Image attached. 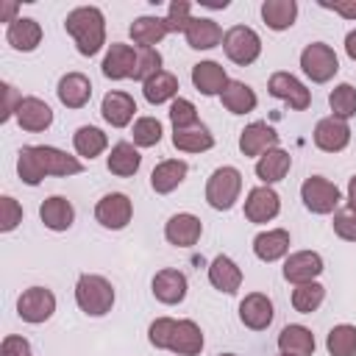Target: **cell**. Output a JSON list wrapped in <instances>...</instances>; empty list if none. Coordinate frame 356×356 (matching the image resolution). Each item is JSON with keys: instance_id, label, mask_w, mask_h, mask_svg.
<instances>
[{"instance_id": "cell-54", "label": "cell", "mask_w": 356, "mask_h": 356, "mask_svg": "<svg viewBox=\"0 0 356 356\" xmlns=\"http://www.w3.org/2000/svg\"><path fill=\"white\" fill-rule=\"evenodd\" d=\"M220 356H236V353H220Z\"/></svg>"}, {"instance_id": "cell-48", "label": "cell", "mask_w": 356, "mask_h": 356, "mask_svg": "<svg viewBox=\"0 0 356 356\" xmlns=\"http://www.w3.org/2000/svg\"><path fill=\"white\" fill-rule=\"evenodd\" d=\"M0 89H3V111H0V120L8 122L11 117H17V108H19V103H22V95H19L8 81H3Z\"/></svg>"}, {"instance_id": "cell-21", "label": "cell", "mask_w": 356, "mask_h": 356, "mask_svg": "<svg viewBox=\"0 0 356 356\" xmlns=\"http://www.w3.org/2000/svg\"><path fill=\"white\" fill-rule=\"evenodd\" d=\"M228 72H225V67L222 64H217V61H197L195 67H192V83H195V89L200 92V95H206V97H214V95H222V89L228 86Z\"/></svg>"}, {"instance_id": "cell-46", "label": "cell", "mask_w": 356, "mask_h": 356, "mask_svg": "<svg viewBox=\"0 0 356 356\" xmlns=\"http://www.w3.org/2000/svg\"><path fill=\"white\" fill-rule=\"evenodd\" d=\"M19 222H22V206H19L11 195H3V197H0V231L8 234V231H14Z\"/></svg>"}, {"instance_id": "cell-51", "label": "cell", "mask_w": 356, "mask_h": 356, "mask_svg": "<svg viewBox=\"0 0 356 356\" xmlns=\"http://www.w3.org/2000/svg\"><path fill=\"white\" fill-rule=\"evenodd\" d=\"M17 8H19L17 0H3V3H0V22H8V25H11L14 19H19V17H17Z\"/></svg>"}, {"instance_id": "cell-32", "label": "cell", "mask_w": 356, "mask_h": 356, "mask_svg": "<svg viewBox=\"0 0 356 356\" xmlns=\"http://www.w3.org/2000/svg\"><path fill=\"white\" fill-rule=\"evenodd\" d=\"M167 33H170L167 17L145 14V17H136V19L131 22V39H134L139 47H156Z\"/></svg>"}, {"instance_id": "cell-18", "label": "cell", "mask_w": 356, "mask_h": 356, "mask_svg": "<svg viewBox=\"0 0 356 356\" xmlns=\"http://www.w3.org/2000/svg\"><path fill=\"white\" fill-rule=\"evenodd\" d=\"M273 300L264 292H250L239 300V320L250 331H264L273 323Z\"/></svg>"}, {"instance_id": "cell-47", "label": "cell", "mask_w": 356, "mask_h": 356, "mask_svg": "<svg viewBox=\"0 0 356 356\" xmlns=\"http://www.w3.org/2000/svg\"><path fill=\"white\" fill-rule=\"evenodd\" d=\"M334 234L345 242H356V211L348 209V211H337L334 214Z\"/></svg>"}, {"instance_id": "cell-4", "label": "cell", "mask_w": 356, "mask_h": 356, "mask_svg": "<svg viewBox=\"0 0 356 356\" xmlns=\"http://www.w3.org/2000/svg\"><path fill=\"white\" fill-rule=\"evenodd\" d=\"M239 192H242V172L231 164L217 167L206 181V203L217 211L234 209V203L239 200Z\"/></svg>"}, {"instance_id": "cell-1", "label": "cell", "mask_w": 356, "mask_h": 356, "mask_svg": "<svg viewBox=\"0 0 356 356\" xmlns=\"http://www.w3.org/2000/svg\"><path fill=\"white\" fill-rule=\"evenodd\" d=\"M17 172L22 178V184L39 186L44 181V175H56V178L78 175V172H83V164H81L78 156H70L61 147H53V145H25L17 153Z\"/></svg>"}, {"instance_id": "cell-40", "label": "cell", "mask_w": 356, "mask_h": 356, "mask_svg": "<svg viewBox=\"0 0 356 356\" xmlns=\"http://www.w3.org/2000/svg\"><path fill=\"white\" fill-rule=\"evenodd\" d=\"M323 300H325V286L317 284V281L298 284V286L292 289V306H295V312H300V314L317 312V309L323 306Z\"/></svg>"}, {"instance_id": "cell-13", "label": "cell", "mask_w": 356, "mask_h": 356, "mask_svg": "<svg viewBox=\"0 0 356 356\" xmlns=\"http://www.w3.org/2000/svg\"><path fill=\"white\" fill-rule=\"evenodd\" d=\"M136 58H139V50H134L131 44H122V42H111L103 56L100 70L111 81H125V78H134Z\"/></svg>"}, {"instance_id": "cell-12", "label": "cell", "mask_w": 356, "mask_h": 356, "mask_svg": "<svg viewBox=\"0 0 356 356\" xmlns=\"http://www.w3.org/2000/svg\"><path fill=\"white\" fill-rule=\"evenodd\" d=\"M178 356H200L203 350V331L195 320H172L170 337H167V348Z\"/></svg>"}, {"instance_id": "cell-35", "label": "cell", "mask_w": 356, "mask_h": 356, "mask_svg": "<svg viewBox=\"0 0 356 356\" xmlns=\"http://www.w3.org/2000/svg\"><path fill=\"white\" fill-rule=\"evenodd\" d=\"M172 145L181 153H206V150L214 147V136H211V131L203 122H197L192 128L172 131Z\"/></svg>"}, {"instance_id": "cell-52", "label": "cell", "mask_w": 356, "mask_h": 356, "mask_svg": "<svg viewBox=\"0 0 356 356\" xmlns=\"http://www.w3.org/2000/svg\"><path fill=\"white\" fill-rule=\"evenodd\" d=\"M345 53L356 61V31H350V33L345 36Z\"/></svg>"}, {"instance_id": "cell-24", "label": "cell", "mask_w": 356, "mask_h": 356, "mask_svg": "<svg viewBox=\"0 0 356 356\" xmlns=\"http://www.w3.org/2000/svg\"><path fill=\"white\" fill-rule=\"evenodd\" d=\"M289 245H292V236L286 228H267L261 234L253 236V253L256 259L261 261H278L289 253Z\"/></svg>"}, {"instance_id": "cell-16", "label": "cell", "mask_w": 356, "mask_h": 356, "mask_svg": "<svg viewBox=\"0 0 356 356\" xmlns=\"http://www.w3.org/2000/svg\"><path fill=\"white\" fill-rule=\"evenodd\" d=\"M350 142V125L339 117H323L317 125H314V145L325 153H339L345 150Z\"/></svg>"}, {"instance_id": "cell-2", "label": "cell", "mask_w": 356, "mask_h": 356, "mask_svg": "<svg viewBox=\"0 0 356 356\" xmlns=\"http://www.w3.org/2000/svg\"><path fill=\"white\" fill-rule=\"evenodd\" d=\"M64 31L72 36L81 56H97L106 44V17L97 6H78L67 14Z\"/></svg>"}, {"instance_id": "cell-26", "label": "cell", "mask_w": 356, "mask_h": 356, "mask_svg": "<svg viewBox=\"0 0 356 356\" xmlns=\"http://www.w3.org/2000/svg\"><path fill=\"white\" fill-rule=\"evenodd\" d=\"M222 28L211 19V17H192L186 31H184V39L189 47L195 50H211L217 44H222Z\"/></svg>"}, {"instance_id": "cell-41", "label": "cell", "mask_w": 356, "mask_h": 356, "mask_svg": "<svg viewBox=\"0 0 356 356\" xmlns=\"http://www.w3.org/2000/svg\"><path fill=\"white\" fill-rule=\"evenodd\" d=\"M328 106H331V111H334V117H339V120H350V117H356V86H350V83H337L334 89H331V95H328Z\"/></svg>"}, {"instance_id": "cell-49", "label": "cell", "mask_w": 356, "mask_h": 356, "mask_svg": "<svg viewBox=\"0 0 356 356\" xmlns=\"http://www.w3.org/2000/svg\"><path fill=\"white\" fill-rule=\"evenodd\" d=\"M0 356H31V342L25 337L8 334L0 345Z\"/></svg>"}, {"instance_id": "cell-39", "label": "cell", "mask_w": 356, "mask_h": 356, "mask_svg": "<svg viewBox=\"0 0 356 356\" xmlns=\"http://www.w3.org/2000/svg\"><path fill=\"white\" fill-rule=\"evenodd\" d=\"M325 350L331 356H356V325L339 323L325 337Z\"/></svg>"}, {"instance_id": "cell-11", "label": "cell", "mask_w": 356, "mask_h": 356, "mask_svg": "<svg viewBox=\"0 0 356 356\" xmlns=\"http://www.w3.org/2000/svg\"><path fill=\"white\" fill-rule=\"evenodd\" d=\"M281 211V197L273 186H253L245 197V217L256 225H264L270 220H275Z\"/></svg>"}, {"instance_id": "cell-14", "label": "cell", "mask_w": 356, "mask_h": 356, "mask_svg": "<svg viewBox=\"0 0 356 356\" xmlns=\"http://www.w3.org/2000/svg\"><path fill=\"white\" fill-rule=\"evenodd\" d=\"M320 273H323V256L317 250H298V253H289L284 261V278L295 286L317 281Z\"/></svg>"}, {"instance_id": "cell-50", "label": "cell", "mask_w": 356, "mask_h": 356, "mask_svg": "<svg viewBox=\"0 0 356 356\" xmlns=\"http://www.w3.org/2000/svg\"><path fill=\"white\" fill-rule=\"evenodd\" d=\"M320 6L323 8H328V11H334V14H339V17H345V19H356V0H320Z\"/></svg>"}, {"instance_id": "cell-30", "label": "cell", "mask_w": 356, "mask_h": 356, "mask_svg": "<svg viewBox=\"0 0 356 356\" xmlns=\"http://www.w3.org/2000/svg\"><path fill=\"white\" fill-rule=\"evenodd\" d=\"M39 217H42L44 228H50V231H67V228L75 222V209H72V203H70L67 197L53 195V197L42 200Z\"/></svg>"}, {"instance_id": "cell-10", "label": "cell", "mask_w": 356, "mask_h": 356, "mask_svg": "<svg viewBox=\"0 0 356 356\" xmlns=\"http://www.w3.org/2000/svg\"><path fill=\"white\" fill-rule=\"evenodd\" d=\"M267 89L273 97L284 100L295 111H306L312 106V92L292 75V72H273L267 81Z\"/></svg>"}, {"instance_id": "cell-23", "label": "cell", "mask_w": 356, "mask_h": 356, "mask_svg": "<svg viewBox=\"0 0 356 356\" xmlns=\"http://www.w3.org/2000/svg\"><path fill=\"white\" fill-rule=\"evenodd\" d=\"M186 172H189V164L184 159H164V161H159L153 167L150 186H153L156 195H170L172 189H178L184 184Z\"/></svg>"}, {"instance_id": "cell-43", "label": "cell", "mask_w": 356, "mask_h": 356, "mask_svg": "<svg viewBox=\"0 0 356 356\" xmlns=\"http://www.w3.org/2000/svg\"><path fill=\"white\" fill-rule=\"evenodd\" d=\"M170 122H172V131H184V128L197 125L200 120H197L195 103L186 100V97H175V100L170 103Z\"/></svg>"}, {"instance_id": "cell-29", "label": "cell", "mask_w": 356, "mask_h": 356, "mask_svg": "<svg viewBox=\"0 0 356 356\" xmlns=\"http://www.w3.org/2000/svg\"><path fill=\"white\" fill-rule=\"evenodd\" d=\"M6 42L19 53H31L42 42V25L33 17H19L6 28Z\"/></svg>"}, {"instance_id": "cell-20", "label": "cell", "mask_w": 356, "mask_h": 356, "mask_svg": "<svg viewBox=\"0 0 356 356\" xmlns=\"http://www.w3.org/2000/svg\"><path fill=\"white\" fill-rule=\"evenodd\" d=\"M100 114H103V120H106L111 128H125V125H131V120H134V114H136V100H134L128 92L111 89V92L103 95Z\"/></svg>"}, {"instance_id": "cell-6", "label": "cell", "mask_w": 356, "mask_h": 356, "mask_svg": "<svg viewBox=\"0 0 356 356\" xmlns=\"http://www.w3.org/2000/svg\"><path fill=\"white\" fill-rule=\"evenodd\" d=\"M300 70L314 83H328L339 70V58L325 42H312L300 53Z\"/></svg>"}, {"instance_id": "cell-9", "label": "cell", "mask_w": 356, "mask_h": 356, "mask_svg": "<svg viewBox=\"0 0 356 356\" xmlns=\"http://www.w3.org/2000/svg\"><path fill=\"white\" fill-rule=\"evenodd\" d=\"M134 217V203L125 192H108L95 206V220L108 231H122Z\"/></svg>"}, {"instance_id": "cell-15", "label": "cell", "mask_w": 356, "mask_h": 356, "mask_svg": "<svg viewBox=\"0 0 356 356\" xmlns=\"http://www.w3.org/2000/svg\"><path fill=\"white\" fill-rule=\"evenodd\" d=\"M150 289H153V298H156L159 303H164V306H175V303H181V300L186 298L189 281H186V275H184L181 270L167 267V270H159V273L153 275Z\"/></svg>"}, {"instance_id": "cell-3", "label": "cell", "mask_w": 356, "mask_h": 356, "mask_svg": "<svg viewBox=\"0 0 356 356\" xmlns=\"http://www.w3.org/2000/svg\"><path fill=\"white\" fill-rule=\"evenodd\" d=\"M114 286L108 278L97 275V273H83L75 284V303L83 314L89 317H103L111 312L114 306Z\"/></svg>"}, {"instance_id": "cell-8", "label": "cell", "mask_w": 356, "mask_h": 356, "mask_svg": "<svg viewBox=\"0 0 356 356\" xmlns=\"http://www.w3.org/2000/svg\"><path fill=\"white\" fill-rule=\"evenodd\" d=\"M53 312H56V295L47 286H28L17 298V314H19V320H25L31 325L50 320Z\"/></svg>"}, {"instance_id": "cell-27", "label": "cell", "mask_w": 356, "mask_h": 356, "mask_svg": "<svg viewBox=\"0 0 356 356\" xmlns=\"http://www.w3.org/2000/svg\"><path fill=\"white\" fill-rule=\"evenodd\" d=\"M56 95L67 108H83L92 97V81L83 72H67L58 78Z\"/></svg>"}, {"instance_id": "cell-38", "label": "cell", "mask_w": 356, "mask_h": 356, "mask_svg": "<svg viewBox=\"0 0 356 356\" xmlns=\"http://www.w3.org/2000/svg\"><path fill=\"white\" fill-rule=\"evenodd\" d=\"M72 147H75V153L81 159H95L108 147V136L95 125H81L72 134Z\"/></svg>"}, {"instance_id": "cell-33", "label": "cell", "mask_w": 356, "mask_h": 356, "mask_svg": "<svg viewBox=\"0 0 356 356\" xmlns=\"http://www.w3.org/2000/svg\"><path fill=\"white\" fill-rule=\"evenodd\" d=\"M139 164H142V156H139V150H136L134 142H117V145L111 147L108 159H106L108 172L117 175V178H131V175H136V172H139Z\"/></svg>"}, {"instance_id": "cell-22", "label": "cell", "mask_w": 356, "mask_h": 356, "mask_svg": "<svg viewBox=\"0 0 356 356\" xmlns=\"http://www.w3.org/2000/svg\"><path fill=\"white\" fill-rule=\"evenodd\" d=\"M17 122L28 134L47 131L53 125V108L42 97H22V103L17 108Z\"/></svg>"}, {"instance_id": "cell-34", "label": "cell", "mask_w": 356, "mask_h": 356, "mask_svg": "<svg viewBox=\"0 0 356 356\" xmlns=\"http://www.w3.org/2000/svg\"><path fill=\"white\" fill-rule=\"evenodd\" d=\"M261 19L270 31H286L298 19V3L295 0H264Z\"/></svg>"}, {"instance_id": "cell-37", "label": "cell", "mask_w": 356, "mask_h": 356, "mask_svg": "<svg viewBox=\"0 0 356 356\" xmlns=\"http://www.w3.org/2000/svg\"><path fill=\"white\" fill-rule=\"evenodd\" d=\"M220 100H222V106H225L231 114H248V111H253L256 103H259L256 92H253L245 81H228V86L222 89Z\"/></svg>"}, {"instance_id": "cell-55", "label": "cell", "mask_w": 356, "mask_h": 356, "mask_svg": "<svg viewBox=\"0 0 356 356\" xmlns=\"http://www.w3.org/2000/svg\"><path fill=\"white\" fill-rule=\"evenodd\" d=\"M278 356H289V353H278Z\"/></svg>"}, {"instance_id": "cell-25", "label": "cell", "mask_w": 356, "mask_h": 356, "mask_svg": "<svg viewBox=\"0 0 356 356\" xmlns=\"http://www.w3.org/2000/svg\"><path fill=\"white\" fill-rule=\"evenodd\" d=\"M209 284H211L217 292L234 295V292L242 286V270H239V264H236L231 256H225V253L214 256L211 264H209Z\"/></svg>"}, {"instance_id": "cell-44", "label": "cell", "mask_w": 356, "mask_h": 356, "mask_svg": "<svg viewBox=\"0 0 356 356\" xmlns=\"http://www.w3.org/2000/svg\"><path fill=\"white\" fill-rule=\"evenodd\" d=\"M156 72H161V53H159L156 47H139V58H136L134 81L145 83V81L153 78Z\"/></svg>"}, {"instance_id": "cell-5", "label": "cell", "mask_w": 356, "mask_h": 356, "mask_svg": "<svg viewBox=\"0 0 356 356\" xmlns=\"http://www.w3.org/2000/svg\"><path fill=\"white\" fill-rule=\"evenodd\" d=\"M222 50H225L228 61L248 67L261 56V39L250 25H234L222 36Z\"/></svg>"}, {"instance_id": "cell-53", "label": "cell", "mask_w": 356, "mask_h": 356, "mask_svg": "<svg viewBox=\"0 0 356 356\" xmlns=\"http://www.w3.org/2000/svg\"><path fill=\"white\" fill-rule=\"evenodd\" d=\"M348 209L356 211V175L348 181Z\"/></svg>"}, {"instance_id": "cell-7", "label": "cell", "mask_w": 356, "mask_h": 356, "mask_svg": "<svg viewBox=\"0 0 356 356\" xmlns=\"http://www.w3.org/2000/svg\"><path fill=\"white\" fill-rule=\"evenodd\" d=\"M300 200H303V206H306L312 214H331V211L342 203V195H339L337 184H331L328 178H323V175H309V178L300 184Z\"/></svg>"}, {"instance_id": "cell-28", "label": "cell", "mask_w": 356, "mask_h": 356, "mask_svg": "<svg viewBox=\"0 0 356 356\" xmlns=\"http://www.w3.org/2000/svg\"><path fill=\"white\" fill-rule=\"evenodd\" d=\"M289 167H292V156L284 147H273L264 156H259V161H256V178L264 186H273V184H278V181L286 178Z\"/></svg>"}, {"instance_id": "cell-42", "label": "cell", "mask_w": 356, "mask_h": 356, "mask_svg": "<svg viewBox=\"0 0 356 356\" xmlns=\"http://www.w3.org/2000/svg\"><path fill=\"white\" fill-rule=\"evenodd\" d=\"M131 136H134V145L136 147H153V145L161 142V122L156 117H139L134 122Z\"/></svg>"}, {"instance_id": "cell-19", "label": "cell", "mask_w": 356, "mask_h": 356, "mask_svg": "<svg viewBox=\"0 0 356 356\" xmlns=\"http://www.w3.org/2000/svg\"><path fill=\"white\" fill-rule=\"evenodd\" d=\"M273 147H278V134H275V128L273 125H267V122H250V125H245L242 128V134H239V150H242V156H264L267 150H273Z\"/></svg>"}, {"instance_id": "cell-31", "label": "cell", "mask_w": 356, "mask_h": 356, "mask_svg": "<svg viewBox=\"0 0 356 356\" xmlns=\"http://www.w3.org/2000/svg\"><path fill=\"white\" fill-rule=\"evenodd\" d=\"M278 348L281 353H289V356H314V334L306 328V325H284L281 334H278Z\"/></svg>"}, {"instance_id": "cell-17", "label": "cell", "mask_w": 356, "mask_h": 356, "mask_svg": "<svg viewBox=\"0 0 356 356\" xmlns=\"http://www.w3.org/2000/svg\"><path fill=\"white\" fill-rule=\"evenodd\" d=\"M200 234H203V222H200V217H195L189 211L172 214L164 225V239L175 248H192L200 239Z\"/></svg>"}, {"instance_id": "cell-36", "label": "cell", "mask_w": 356, "mask_h": 356, "mask_svg": "<svg viewBox=\"0 0 356 356\" xmlns=\"http://www.w3.org/2000/svg\"><path fill=\"white\" fill-rule=\"evenodd\" d=\"M142 95H145V100L150 106H161L167 100H175V95H178V78L172 72L161 70V72H156L153 78H147L142 83Z\"/></svg>"}, {"instance_id": "cell-45", "label": "cell", "mask_w": 356, "mask_h": 356, "mask_svg": "<svg viewBox=\"0 0 356 356\" xmlns=\"http://www.w3.org/2000/svg\"><path fill=\"white\" fill-rule=\"evenodd\" d=\"M192 19V3L189 0H172L170 8H167V25H170V33H184L186 25Z\"/></svg>"}]
</instances>
